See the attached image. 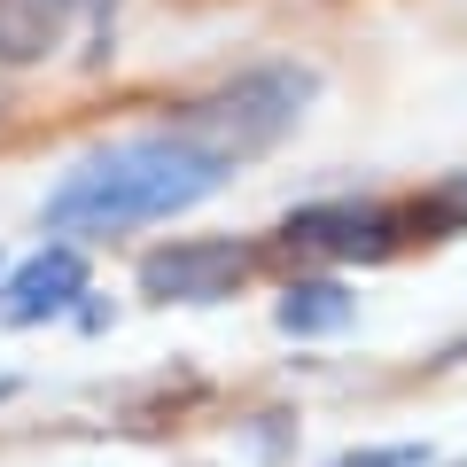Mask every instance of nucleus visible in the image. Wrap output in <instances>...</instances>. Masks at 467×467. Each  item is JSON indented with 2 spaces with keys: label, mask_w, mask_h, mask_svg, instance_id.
I'll return each mask as SVG.
<instances>
[{
  "label": "nucleus",
  "mask_w": 467,
  "mask_h": 467,
  "mask_svg": "<svg viewBox=\"0 0 467 467\" xmlns=\"http://www.w3.org/2000/svg\"><path fill=\"white\" fill-rule=\"evenodd\" d=\"M226 156L211 140H195L187 125L171 133H140V140H109V149L78 156L63 171V187L47 195V226L55 234H133L156 226V218H180L195 211L202 195L226 187Z\"/></svg>",
  "instance_id": "obj_1"
},
{
  "label": "nucleus",
  "mask_w": 467,
  "mask_h": 467,
  "mask_svg": "<svg viewBox=\"0 0 467 467\" xmlns=\"http://www.w3.org/2000/svg\"><path fill=\"white\" fill-rule=\"evenodd\" d=\"M312 70H296V63H273V70H250V78H234V86H218V94H202V101H187V133L195 140H211L226 164H242V156H265L281 133H296V117H304V101H312Z\"/></svg>",
  "instance_id": "obj_2"
},
{
  "label": "nucleus",
  "mask_w": 467,
  "mask_h": 467,
  "mask_svg": "<svg viewBox=\"0 0 467 467\" xmlns=\"http://www.w3.org/2000/svg\"><path fill=\"white\" fill-rule=\"evenodd\" d=\"M460 211H389V202H312L281 226L288 250L319 257H389L405 242V226H451Z\"/></svg>",
  "instance_id": "obj_3"
},
{
  "label": "nucleus",
  "mask_w": 467,
  "mask_h": 467,
  "mask_svg": "<svg viewBox=\"0 0 467 467\" xmlns=\"http://www.w3.org/2000/svg\"><path fill=\"white\" fill-rule=\"evenodd\" d=\"M242 281H250L242 242H171V250L140 257V288L156 304H226Z\"/></svg>",
  "instance_id": "obj_4"
},
{
  "label": "nucleus",
  "mask_w": 467,
  "mask_h": 467,
  "mask_svg": "<svg viewBox=\"0 0 467 467\" xmlns=\"http://www.w3.org/2000/svg\"><path fill=\"white\" fill-rule=\"evenodd\" d=\"M78 16L101 39L109 16H117V0H0V63H47Z\"/></svg>",
  "instance_id": "obj_5"
},
{
  "label": "nucleus",
  "mask_w": 467,
  "mask_h": 467,
  "mask_svg": "<svg viewBox=\"0 0 467 467\" xmlns=\"http://www.w3.org/2000/svg\"><path fill=\"white\" fill-rule=\"evenodd\" d=\"M78 296H86V257L78 250H47V257H32V265L8 281V304H0V312L16 319V327H39V319H63Z\"/></svg>",
  "instance_id": "obj_6"
},
{
  "label": "nucleus",
  "mask_w": 467,
  "mask_h": 467,
  "mask_svg": "<svg viewBox=\"0 0 467 467\" xmlns=\"http://www.w3.org/2000/svg\"><path fill=\"white\" fill-rule=\"evenodd\" d=\"M281 327L288 335H335V327H350V296L335 281H296L281 296Z\"/></svg>",
  "instance_id": "obj_7"
},
{
  "label": "nucleus",
  "mask_w": 467,
  "mask_h": 467,
  "mask_svg": "<svg viewBox=\"0 0 467 467\" xmlns=\"http://www.w3.org/2000/svg\"><path fill=\"white\" fill-rule=\"evenodd\" d=\"M335 467H420V444H389V451H350Z\"/></svg>",
  "instance_id": "obj_8"
},
{
  "label": "nucleus",
  "mask_w": 467,
  "mask_h": 467,
  "mask_svg": "<svg viewBox=\"0 0 467 467\" xmlns=\"http://www.w3.org/2000/svg\"><path fill=\"white\" fill-rule=\"evenodd\" d=\"M460 358H467V343H460Z\"/></svg>",
  "instance_id": "obj_9"
}]
</instances>
